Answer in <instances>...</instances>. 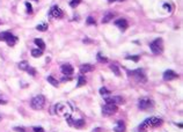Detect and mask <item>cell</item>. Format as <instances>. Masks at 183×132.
I'll list each match as a JSON object with an SVG mask.
<instances>
[{
    "label": "cell",
    "instance_id": "e0dca14e",
    "mask_svg": "<svg viewBox=\"0 0 183 132\" xmlns=\"http://www.w3.org/2000/svg\"><path fill=\"white\" fill-rule=\"evenodd\" d=\"M110 69L115 73V75L116 76H120V71H119V67L117 66V65H115V64H111L110 65Z\"/></svg>",
    "mask_w": 183,
    "mask_h": 132
},
{
    "label": "cell",
    "instance_id": "603a6c76",
    "mask_svg": "<svg viewBox=\"0 0 183 132\" xmlns=\"http://www.w3.org/2000/svg\"><path fill=\"white\" fill-rule=\"evenodd\" d=\"M9 35H11V32H8V31H2V32H0V41H5V42H6V39L8 38Z\"/></svg>",
    "mask_w": 183,
    "mask_h": 132
},
{
    "label": "cell",
    "instance_id": "484cf974",
    "mask_svg": "<svg viewBox=\"0 0 183 132\" xmlns=\"http://www.w3.org/2000/svg\"><path fill=\"white\" fill-rule=\"evenodd\" d=\"M81 2V0H71V2H69V6L73 7V8H75L76 6H79Z\"/></svg>",
    "mask_w": 183,
    "mask_h": 132
},
{
    "label": "cell",
    "instance_id": "836d02e7",
    "mask_svg": "<svg viewBox=\"0 0 183 132\" xmlns=\"http://www.w3.org/2000/svg\"><path fill=\"white\" fill-rule=\"evenodd\" d=\"M103 131H104V130L102 129V127H95L92 132H103Z\"/></svg>",
    "mask_w": 183,
    "mask_h": 132
},
{
    "label": "cell",
    "instance_id": "f35d334b",
    "mask_svg": "<svg viewBox=\"0 0 183 132\" xmlns=\"http://www.w3.org/2000/svg\"><path fill=\"white\" fill-rule=\"evenodd\" d=\"M108 1H109V2H114V0H108Z\"/></svg>",
    "mask_w": 183,
    "mask_h": 132
},
{
    "label": "cell",
    "instance_id": "7402d4cb",
    "mask_svg": "<svg viewBox=\"0 0 183 132\" xmlns=\"http://www.w3.org/2000/svg\"><path fill=\"white\" fill-rule=\"evenodd\" d=\"M28 66H29V63H28L27 60H23V61L19 63V68L22 69V71H25V69L28 68Z\"/></svg>",
    "mask_w": 183,
    "mask_h": 132
},
{
    "label": "cell",
    "instance_id": "ffe728a7",
    "mask_svg": "<svg viewBox=\"0 0 183 132\" xmlns=\"http://www.w3.org/2000/svg\"><path fill=\"white\" fill-rule=\"evenodd\" d=\"M46 80H48V82H50L52 86H55V87H58V85H59V82H58V80L57 79H55L53 76H48L46 78Z\"/></svg>",
    "mask_w": 183,
    "mask_h": 132
},
{
    "label": "cell",
    "instance_id": "8d00e7d4",
    "mask_svg": "<svg viewBox=\"0 0 183 132\" xmlns=\"http://www.w3.org/2000/svg\"><path fill=\"white\" fill-rule=\"evenodd\" d=\"M163 7H164V8H166V9H168V12H170V6H169V5L164 4V5H163Z\"/></svg>",
    "mask_w": 183,
    "mask_h": 132
},
{
    "label": "cell",
    "instance_id": "d590c367",
    "mask_svg": "<svg viewBox=\"0 0 183 132\" xmlns=\"http://www.w3.org/2000/svg\"><path fill=\"white\" fill-rule=\"evenodd\" d=\"M0 104H2V105H5V104H7V101H6V100H2V99H0Z\"/></svg>",
    "mask_w": 183,
    "mask_h": 132
},
{
    "label": "cell",
    "instance_id": "277c9868",
    "mask_svg": "<svg viewBox=\"0 0 183 132\" xmlns=\"http://www.w3.org/2000/svg\"><path fill=\"white\" fill-rule=\"evenodd\" d=\"M118 110V107L116 104L112 103H107L106 105L102 108V116L108 117V116H112L114 113H116Z\"/></svg>",
    "mask_w": 183,
    "mask_h": 132
},
{
    "label": "cell",
    "instance_id": "6da1fadb",
    "mask_svg": "<svg viewBox=\"0 0 183 132\" xmlns=\"http://www.w3.org/2000/svg\"><path fill=\"white\" fill-rule=\"evenodd\" d=\"M161 124H162V119H160V118H156V117L147 118V119H145L140 124V126H139V131L145 132V131H147V130H150V129L159 127Z\"/></svg>",
    "mask_w": 183,
    "mask_h": 132
},
{
    "label": "cell",
    "instance_id": "7c38bea8",
    "mask_svg": "<svg viewBox=\"0 0 183 132\" xmlns=\"http://www.w3.org/2000/svg\"><path fill=\"white\" fill-rule=\"evenodd\" d=\"M115 132H125V124L123 120H117L115 127H114Z\"/></svg>",
    "mask_w": 183,
    "mask_h": 132
},
{
    "label": "cell",
    "instance_id": "4fadbf2b",
    "mask_svg": "<svg viewBox=\"0 0 183 132\" xmlns=\"http://www.w3.org/2000/svg\"><path fill=\"white\" fill-rule=\"evenodd\" d=\"M94 69V66L90 64H83L80 66V72L81 73H88V72H92Z\"/></svg>",
    "mask_w": 183,
    "mask_h": 132
},
{
    "label": "cell",
    "instance_id": "ab89813d",
    "mask_svg": "<svg viewBox=\"0 0 183 132\" xmlns=\"http://www.w3.org/2000/svg\"><path fill=\"white\" fill-rule=\"evenodd\" d=\"M114 1H116V0H114ZM118 1H123V0H118Z\"/></svg>",
    "mask_w": 183,
    "mask_h": 132
},
{
    "label": "cell",
    "instance_id": "74e56055",
    "mask_svg": "<svg viewBox=\"0 0 183 132\" xmlns=\"http://www.w3.org/2000/svg\"><path fill=\"white\" fill-rule=\"evenodd\" d=\"M83 43H92V41H89V39L85 38V39H83Z\"/></svg>",
    "mask_w": 183,
    "mask_h": 132
},
{
    "label": "cell",
    "instance_id": "83f0119b",
    "mask_svg": "<svg viewBox=\"0 0 183 132\" xmlns=\"http://www.w3.org/2000/svg\"><path fill=\"white\" fill-rule=\"evenodd\" d=\"M97 60H99L100 63H107L108 61V59H107L106 57H102L101 53H97Z\"/></svg>",
    "mask_w": 183,
    "mask_h": 132
},
{
    "label": "cell",
    "instance_id": "5b68a950",
    "mask_svg": "<svg viewBox=\"0 0 183 132\" xmlns=\"http://www.w3.org/2000/svg\"><path fill=\"white\" fill-rule=\"evenodd\" d=\"M127 74L130 76L136 79V81L138 82H146V75L144 74V72L141 69H134V71H127Z\"/></svg>",
    "mask_w": 183,
    "mask_h": 132
},
{
    "label": "cell",
    "instance_id": "52a82bcc",
    "mask_svg": "<svg viewBox=\"0 0 183 132\" xmlns=\"http://www.w3.org/2000/svg\"><path fill=\"white\" fill-rule=\"evenodd\" d=\"M104 101L107 102V103H112V104H124V99H123L122 96H112V97H106L104 99Z\"/></svg>",
    "mask_w": 183,
    "mask_h": 132
},
{
    "label": "cell",
    "instance_id": "4dcf8cb0",
    "mask_svg": "<svg viewBox=\"0 0 183 132\" xmlns=\"http://www.w3.org/2000/svg\"><path fill=\"white\" fill-rule=\"evenodd\" d=\"M126 59L129 60H133V61H138L139 60V56H130V57H126Z\"/></svg>",
    "mask_w": 183,
    "mask_h": 132
},
{
    "label": "cell",
    "instance_id": "d6a6232c",
    "mask_svg": "<svg viewBox=\"0 0 183 132\" xmlns=\"http://www.w3.org/2000/svg\"><path fill=\"white\" fill-rule=\"evenodd\" d=\"M32 130H34V132H45L43 127H38V126H35Z\"/></svg>",
    "mask_w": 183,
    "mask_h": 132
},
{
    "label": "cell",
    "instance_id": "f546056e",
    "mask_svg": "<svg viewBox=\"0 0 183 132\" xmlns=\"http://www.w3.org/2000/svg\"><path fill=\"white\" fill-rule=\"evenodd\" d=\"M25 7H27V13L31 14V13H32V7H31V5H30L29 2H25Z\"/></svg>",
    "mask_w": 183,
    "mask_h": 132
},
{
    "label": "cell",
    "instance_id": "8992f818",
    "mask_svg": "<svg viewBox=\"0 0 183 132\" xmlns=\"http://www.w3.org/2000/svg\"><path fill=\"white\" fill-rule=\"evenodd\" d=\"M153 105H154V103H153V101L150 99H143V100H140L138 103V107L140 110H148V109L152 108Z\"/></svg>",
    "mask_w": 183,
    "mask_h": 132
},
{
    "label": "cell",
    "instance_id": "e575fe53",
    "mask_svg": "<svg viewBox=\"0 0 183 132\" xmlns=\"http://www.w3.org/2000/svg\"><path fill=\"white\" fill-rule=\"evenodd\" d=\"M14 130H15L16 132H24V129H23V127H14Z\"/></svg>",
    "mask_w": 183,
    "mask_h": 132
},
{
    "label": "cell",
    "instance_id": "9c48e42d",
    "mask_svg": "<svg viewBox=\"0 0 183 132\" xmlns=\"http://www.w3.org/2000/svg\"><path fill=\"white\" fill-rule=\"evenodd\" d=\"M50 15H52L53 17H56V19H62L63 16H64V12L58 6H53L50 11Z\"/></svg>",
    "mask_w": 183,
    "mask_h": 132
},
{
    "label": "cell",
    "instance_id": "cb8c5ba5",
    "mask_svg": "<svg viewBox=\"0 0 183 132\" xmlns=\"http://www.w3.org/2000/svg\"><path fill=\"white\" fill-rule=\"evenodd\" d=\"M48 27H49L48 23H43V24H38V25H37L36 29L39 30V31H45V30L48 29Z\"/></svg>",
    "mask_w": 183,
    "mask_h": 132
},
{
    "label": "cell",
    "instance_id": "1f68e13d",
    "mask_svg": "<svg viewBox=\"0 0 183 132\" xmlns=\"http://www.w3.org/2000/svg\"><path fill=\"white\" fill-rule=\"evenodd\" d=\"M86 22H87V24H95V20L92 17V16H88Z\"/></svg>",
    "mask_w": 183,
    "mask_h": 132
},
{
    "label": "cell",
    "instance_id": "4316f807",
    "mask_svg": "<svg viewBox=\"0 0 183 132\" xmlns=\"http://www.w3.org/2000/svg\"><path fill=\"white\" fill-rule=\"evenodd\" d=\"M100 94L101 95H109V94H111V92L107 89L106 87H102L101 89H100Z\"/></svg>",
    "mask_w": 183,
    "mask_h": 132
},
{
    "label": "cell",
    "instance_id": "ba28073f",
    "mask_svg": "<svg viewBox=\"0 0 183 132\" xmlns=\"http://www.w3.org/2000/svg\"><path fill=\"white\" fill-rule=\"evenodd\" d=\"M178 78V74L176 72L171 71V69H167L166 72L163 73V80L164 81H171V80H175V79Z\"/></svg>",
    "mask_w": 183,
    "mask_h": 132
},
{
    "label": "cell",
    "instance_id": "9a60e30c",
    "mask_svg": "<svg viewBox=\"0 0 183 132\" xmlns=\"http://www.w3.org/2000/svg\"><path fill=\"white\" fill-rule=\"evenodd\" d=\"M18 42V37L16 36H13V35H9L8 36V38L6 39V43L8 44V45H11V46H13V45H15V43Z\"/></svg>",
    "mask_w": 183,
    "mask_h": 132
},
{
    "label": "cell",
    "instance_id": "d4e9b609",
    "mask_svg": "<svg viewBox=\"0 0 183 132\" xmlns=\"http://www.w3.org/2000/svg\"><path fill=\"white\" fill-rule=\"evenodd\" d=\"M25 71H27L28 73H29L30 75H32V76H35V75H36V69H35L32 66H28V68L25 69Z\"/></svg>",
    "mask_w": 183,
    "mask_h": 132
},
{
    "label": "cell",
    "instance_id": "f1b7e54d",
    "mask_svg": "<svg viewBox=\"0 0 183 132\" xmlns=\"http://www.w3.org/2000/svg\"><path fill=\"white\" fill-rule=\"evenodd\" d=\"M65 117H66V119H67V123H68V125L73 126V122H74V120L71 118V115H68V113H67V115H65Z\"/></svg>",
    "mask_w": 183,
    "mask_h": 132
},
{
    "label": "cell",
    "instance_id": "30bf717a",
    "mask_svg": "<svg viewBox=\"0 0 183 132\" xmlns=\"http://www.w3.org/2000/svg\"><path fill=\"white\" fill-rule=\"evenodd\" d=\"M115 25L119 28L122 31H125L127 29V27H129V23H127V21L125 19H118V20L115 21Z\"/></svg>",
    "mask_w": 183,
    "mask_h": 132
},
{
    "label": "cell",
    "instance_id": "ac0fdd59",
    "mask_svg": "<svg viewBox=\"0 0 183 132\" xmlns=\"http://www.w3.org/2000/svg\"><path fill=\"white\" fill-rule=\"evenodd\" d=\"M43 55V50H41V49H32L31 50V56L35 58L37 57H41V56Z\"/></svg>",
    "mask_w": 183,
    "mask_h": 132
},
{
    "label": "cell",
    "instance_id": "3957f363",
    "mask_svg": "<svg viewBox=\"0 0 183 132\" xmlns=\"http://www.w3.org/2000/svg\"><path fill=\"white\" fill-rule=\"evenodd\" d=\"M151 51H152L154 55H160L163 51V41L162 38H156L150 44Z\"/></svg>",
    "mask_w": 183,
    "mask_h": 132
},
{
    "label": "cell",
    "instance_id": "8fae6325",
    "mask_svg": "<svg viewBox=\"0 0 183 132\" xmlns=\"http://www.w3.org/2000/svg\"><path fill=\"white\" fill-rule=\"evenodd\" d=\"M60 71H62L63 74H65V75H71V74H73V66L69 64H64L62 65V67H60Z\"/></svg>",
    "mask_w": 183,
    "mask_h": 132
},
{
    "label": "cell",
    "instance_id": "d6986e66",
    "mask_svg": "<svg viewBox=\"0 0 183 132\" xmlns=\"http://www.w3.org/2000/svg\"><path fill=\"white\" fill-rule=\"evenodd\" d=\"M112 17H114V13H107L103 16V19H102V23H108L110 20H112Z\"/></svg>",
    "mask_w": 183,
    "mask_h": 132
},
{
    "label": "cell",
    "instance_id": "7a4b0ae2",
    "mask_svg": "<svg viewBox=\"0 0 183 132\" xmlns=\"http://www.w3.org/2000/svg\"><path fill=\"white\" fill-rule=\"evenodd\" d=\"M45 105V96L44 95H37L31 100V108L34 110H41Z\"/></svg>",
    "mask_w": 183,
    "mask_h": 132
},
{
    "label": "cell",
    "instance_id": "44dd1931",
    "mask_svg": "<svg viewBox=\"0 0 183 132\" xmlns=\"http://www.w3.org/2000/svg\"><path fill=\"white\" fill-rule=\"evenodd\" d=\"M86 83H87V81H86V79H85V76L83 75H79V78H78V87H82V86H85Z\"/></svg>",
    "mask_w": 183,
    "mask_h": 132
},
{
    "label": "cell",
    "instance_id": "60d3db41",
    "mask_svg": "<svg viewBox=\"0 0 183 132\" xmlns=\"http://www.w3.org/2000/svg\"><path fill=\"white\" fill-rule=\"evenodd\" d=\"M36 1H38V0H36Z\"/></svg>",
    "mask_w": 183,
    "mask_h": 132
},
{
    "label": "cell",
    "instance_id": "5bb4252c",
    "mask_svg": "<svg viewBox=\"0 0 183 132\" xmlns=\"http://www.w3.org/2000/svg\"><path fill=\"white\" fill-rule=\"evenodd\" d=\"M73 126L75 129H83L86 126V122L85 119H76L73 122Z\"/></svg>",
    "mask_w": 183,
    "mask_h": 132
},
{
    "label": "cell",
    "instance_id": "2e32d148",
    "mask_svg": "<svg viewBox=\"0 0 183 132\" xmlns=\"http://www.w3.org/2000/svg\"><path fill=\"white\" fill-rule=\"evenodd\" d=\"M35 44H36L37 46H38L41 50H44L45 49V43L43 42V39H41V38H35Z\"/></svg>",
    "mask_w": 183,
    "mask_h": 132
}]
</instances>
